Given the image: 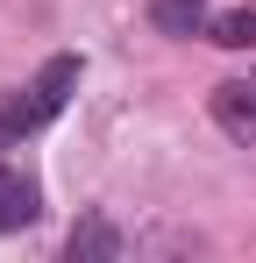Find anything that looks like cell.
I'll use <instances>...</instances> for the list:
<instances>
[{
	"instance_id": "obj_3",
	"label": "cell",
	"mask_w": 256,
	"mask_h": 263,
	"mask_svg": "<svg viewBox=\"0 0 256 263\" xmlns=\"http://www.w3.org/2000/svg\"><path fill=\"white\" fill-rule=\"evenodd\" d=\"M43 220V185L22 164H0V235H22Z\"/></svg>"
},
{
	"instance_id": "obj_6",
	"label": "cell",
	"mask_w": 256,
	"mask_h": 263,
	"mask_svg": "<svg viewBox=\"0 0 256 263\" xmlns=\"http://www.w3.org/2000/svg\"><path fill=\"white\" fill-rule=\"evenodd\" d=\"M207 43L249 50V43H256V7H228V14H213V22H207Z\"/></svg>"
},
{
	"instance_id": "obj_1",
	"label": "cell",
	"mask_w": 256,
	"mask_h": 263,
	"mask_svg": "<svg viewBox=\"0 0 256 263\" xmlns=\"http://www.w3.org/2000/svg\"><path fill=\"white\" fill-rule=\"evenodd\" d=\"M79 71H85L79 57H50L22 92H7V100H0V149H14V142H29V135L50 128V121L64 114V100L79 92Z\"/></svg>"
},
{
	"instance_id": "obj_4",
	"label": "cell",
	"mask_w": 256,
	"mask_h": 263,
	"mask_svg": "<svg viewBox=\"0 0 256 263\" xmlns=\"http://www.w3.org/2000/svg\"><path fill=\"white\" fill-rule=\"evenodd\" d=\"M121 249H128V235H121L107 214H85L79 228L64 235V256H71V263H114Z\"/></svg>"
},
{
	"instance_id": "obj_2",
	"label": "cell",
	"mask_w": 256,
	"mask_h": 263,
	"mask_svg": "<svg viewBox=\"0 0 256 263\" xmlns=\"http://www.w3.org/2000/svg\"><path fill=\"white\" fill-rule=\"evenodd\" d=\"M213 121H221V135H235V142H256V64L242 79H221L213 86Z\"/></svg>"
},
{
	"instance_id": "obj_5",
	"label": "cell",
	"mask_w": 256,
	"mask_h": 263,
	"mask_svg": "<svg viewBox=\"0 0 256 263\" xmlns=\"http://www.w3.org/2000/svg\"><path fill=\"white\" fill-rule=\"evenodd\" d=\"M150 29L185 43V36H207V0H150Z\"/></svg>"
}]
</instances>
